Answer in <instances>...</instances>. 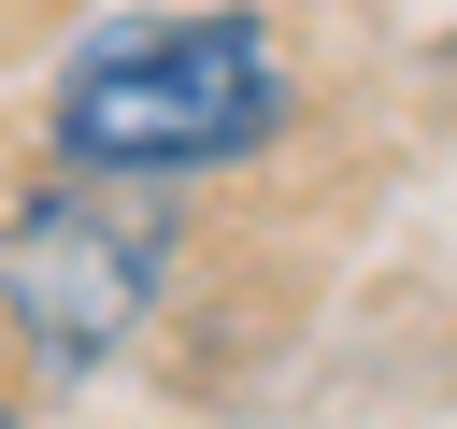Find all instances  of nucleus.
I'll return each instance as SVG.
<instances>
[{
  "instance_id": "1",
  "label": "nucleus",
  "mask_w": 457,
  "mask_h": 429,
  "mask_svg": "<svg viewBox=\"0 0 457 429\" xmlns=\"http://www.w3.org/2000/svg\"><path fill=\"white\" fill-rule=\"evenodd\" d=\"M286 43L243 0H171V14H100L57 86H43V143L57 172H114V186H186V172H243L286 129Z\"/></svg>"
},
{
  "instance_id": "2",
  "label": "nucleus",
  "mask_w": 457,
  "mask_h": 429,
  "mask_svg": "<svg viewBox=\"0 0 457 429\" xmlns=\"http://www.w3.org/2000/svg\"><path fill=\"white\" fill-rule=\"evenodd\" d=\"M171 286V214L157 186H114V172H57L0 214V329L43 358V372H100L129 358V329L157 315Z\"/></svg>"
},
{
  "instance_id": "3",
  "label": "nucleus",
  "mask_w": 457,
  "mask_h": 429,
  "mask_svg": "<svg viewBox=\"0 0 457 429\" xmlns=\"http://www.w3.org/2000/svg\"><path fill=\"white\" fill-rule=\"evenodd\" d=\"M0 429H29V415H14V386H0Z\"/></svg>"
}]
</instances>
